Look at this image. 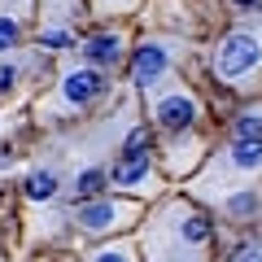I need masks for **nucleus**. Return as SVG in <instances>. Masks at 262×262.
<instances>
[{
    "label": "nucleus",
    "instance_id": "11",
    "mask_svg": "<svg viewBox=\"0 0 262 262\" xmlns=\"http://www.w3.org/2000/svg\"><path fill=\"white\" fill-rule=\"evenodd\" d=\"M105 184H110V170L88 166L83 175L75 179V196H79V201H88V196H101V192H105Z\"/></svg>",
    "mask_w": 262,
    "mask_h": 262
},
{
    "label": "nucleus",
    "instance_id": "14",
    "mask_svg": "<svg viewBox=\"0 0 262 262\" xmlns=\"http://www.w3.org/2000/svg\"><path fill=\"white\" fill-rule=\"evenodd\" d=\"M88 262H136V249L118 241V245H105V249H96Z\"/></svg>",
    "mask_w": 262,
    "mask_h": 262
},
{
    "label": "nucleus",
    "instance_id": "2",
    "mask_svg": "<svg viewBox=\"0 0 262 262\" xmlns=\"http://www.w3.org/2000/svg\"><path fill=\"white\" fill-rule=\"evenodd\" d=\"M136 201H114V196H88L75 206V223L92 236H105V232H118L136 219Z\"/></svg>",
    "mask_w": 262,
    "mask_h": 262
},
{
    "label": "nucleus",
    "instance_id": "3",
    "mask_svg": "<svg viewBox=\"0 0 262 262\" xmlns=\"http://www.w3.org/2000/svg\"><path fill=\"white\" fill-rule=\"evenodd\" d=\"M196 114H201V105H196V96L188 92L184 83L166 88V92L153 96V122H158L162 131H192L196 127Z\"/></svg>",
    "mask_w": 262,
    "mask_h": 262
},
{
    "label": "nucleus",
    "instance_id": "12",
    "mask_svg": "<svg viewBox=\"0 0 262 262\" xmlns=\"http://www.w3.org/2000/svg\"><path fill=\"white\" fill-rule=\"evenodd\" d=\"M236 140H262V110H245L232 127Z\"/></svg>",
    "mask_w": 262,
    "mask_h": 262
},
{
    "label": "nucleus",
    "instance_id": "9",
    "mask_svg": "<svg viewBox=\"0 0 262 262\" xmlns=\"http://www.w3.org/2000/svg\"><path fill=\"white\" fill-rule=\"evenodd\" d=\"M22 192H27V201H53V196L61 192V184H57V170H31L27 184H22Z\"/></svg>",
    "mask_w": 262,
    "mask_h": 262
},
{
    "label": "nucleus",
    "instance_id": "4",
    "mask_svg": "<svg viewBox=\"0 0 262 262\" xmlns=\"http://www.w3.org/2000/svg\"><path fill=\"white\" fill-rule=\"evenodd\" d=\"M175 39H144L136 53H131V83L136 88H158L170 70V57H175Z\"/></svg>",
    "mask_w": 262,
    "mask_h": 262
},
{
    "label": "nucleus",
    "instance_id": "13",
    "mask_svg": "<svg viewBox=\"0 0 262 262\" xmlns=\"http://www.w3.org/2000/svg\"><path fill=\"white\" fill-rule=\"evenodd\" d=\"M22 44V22L9 18V13H0V53H13Z\"/></svg>",
    "mask_w": 262,
    "mask_h": 262
},
{
    "label": "nucleus",
    "instance_id": "10",
    "mask_svg": "<svg viewBox=\"0 0 262 262\" xmlns=\"http://www.w3.org/2000/svg\"><path fill=\"white\" fill-rule=\"evenodd\" d=\"M223 210L232 223H249L253 214H258V192L253 188H245V192H227L223 196Z\"/></svg>",
    "mask_w": 262,
    "mask_h": 262
},
{
    "label": "nucleus",
    "instance_id": "1",
    "mask_svg": "<svg viewBox=\"0 0 262 262\" xmlns=\"http://www.w3.org/2000/svg\"><path fill=\"white\" fill-rule=\"evenodd\" d=\"M262 70V35L258 31H232L223 44L214 48V79L227 88L249 83Z\"/></svg>",
    "mask_w": 262,
    "mask_h": 262
},
{
    "label": "nucleus",
    "instance_id": "6",
    "mask_svg": "<svg viewBox=\"0 0 262 262\" xmlns=\"http://www.w3.org/2000/svg\"><path fill=\"white\" fill-rule=\"evenodd\" d=\"M110 184L122 188V192H144V188H158V175H153V162L149 158H118L110 170Z\"/></svg>",
    "mask_w": 262,
    "mask_h": 262
},
{
    "label": "nucleus",
    "instance_id": "17",
    "mask_svg": "<svg viewBox=\"0 0 262 262\" xmlns=\"http://www.w3.org/2000/svg\"><path fill=\"white\" fill-rule=\"evenodd\" d=\"M18 75L22 70L13 61H0V92H13V88H18Z\"/></svg>",
    "mask_w": 262,
    "mask_h": 262
},
{
    "label": "nucleus",
    "instance_id": "15",
    "mask_svg": "<svg viewBox=\"0 0 262 262\" xmlns=\"http://www.w3.org/2000/svg\"><path fill=\"white\" fill-rule=\"evenodd\" d=\"M227 262H262V245H236L232 253H227Z\"/></svg>",
    "mask_w": 262,
    "mask_h": 262
},
{
    "label": "nucleus",
    "instance_id": "16",
    "mask_svg": "<svg viewBox=\"0 0 262 262\" xmlns=\"http://www.w3.org/2000/svg\"><path fill=\"white\" fill-rule=\"evenodd\" d=\"M39 39H44V48H70V44H75V39H70V31H61V27H48Z\"/></svg>",
    "mask_w": 262,
    "mask_h": 262
},
{
    "label": "nucleus",
    "instance_id": "5",
    "mask_svg": "<svg viewBox=\"0 0 262 262\" xmlns=\"http://www.w3.org/2000/svg\"><path fill=\"white\" fill-rule=\"evenodd\" d=\"M101 92H105V70H96V66L66 70V79H61V105L66 110H83V105H92Z\"/></svg>",
    "mask_w": 262,
    "mask_h": 262
},
{
    "label": "nucleus",
    "instance_id": "18",
    "mask_svg": "<svg viewBox=\"0 0 262 262\" xmlns=\"http://www.w3.org/2000/svg\"><path fill=\"white\" fill-rule=\"evenodd\" d=\"M232 5H241V9H258L262 0H232Z\"/></svg>",
    "mask_w": 262,
    "mask_h": 262
},
{
    "label": "nucleus",
    "instance_id": "8",
    "mask_svg": "<svg viewBox=\"0 0 262 262\" xmlns=\"http://www.w3.org/2000/svg\"><path fill=\"white\" fill-rule=\"evenodd\" d=\"M83 61L96 66V70H114V66L122 61V35H114V31L92 35V39L83 44Z\"/></svg>",
    "mask_w": 262,
    "mask_h": 262
},
{
    "label": "nucleus",
    "instance_id": "7",
    "mask_svg": "<svg viewBox=\"0 0 262 262\" xmlns=\"http://www.w3.org/2000/svg\"><path fill=\"white\" fill-rule=\"evenodd\" d=\"M223 170H232V175H258L262 170V140H232L223 149Z\"/></svg>",
    "mask_w": 262,
    "mask_h": 262
}]
</instances>
